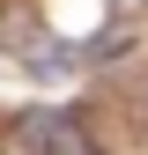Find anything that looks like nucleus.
Segmentation results:
<instances>
[{"label":"nucleus","instance_id":"nucleus-1","mask_svg":"<svg viewBox=\"0 0 148 155\" xmlns=\"http://www.w3.org/2000/svg\"><path fill=\"white\" fill-rule=\"evenodd\" d=\"M15 140L30 155H89V133L67 118V111H22L15 118Z\"/></svg>","mask_w":148,"mask_h":155}]
</instances>
